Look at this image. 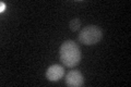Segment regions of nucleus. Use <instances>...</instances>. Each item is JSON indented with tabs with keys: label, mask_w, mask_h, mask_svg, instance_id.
I'll return each mask as SVG.
<instances>
[{
	"label": "nucleus",
	"mask_w": 131,
	"mask_h": 87,
	"mask_svg": "<svg viewBox=\"0 0 131 87\" xmlns=\"http://www.w3.org/2000/svg\"><path fill=\"white\" fill-rule=\"evenodd\" d=\"M59 57L63 65L67 68H74L80 63L82 53L79 46L73 40H66L60 46Z\"/></svg>",
	"instance_id": "1"
},
{
	"label": "nucleus",
	"mask_w": 131,
	"mask_h": 87,
	"mask_svg": "<svg viewBox=\"0 0 131 87\" xmlns=\"http://www.w3.org/2000/svg\"><path fill=\"white\" fill-rule=\"evenodd\" d=\"M103 38V31L97 25H88L84 26L78 35V39L82 45L92 46L96 45Z\"/></svg>",
	"instance_id": "2"
},
{
	"label": "nucleus",
	"mask_w": 131,
	"mask_h": 87,
	"mask_svg": "<svg viewBox=\"0 0 131 87\" xmlns=\"http://www.w3.org/2000/svg\"><path fill=\"white\" fill-rule=\"evenodd\" d=\"M64 83L69 87H81L84 85V76L78 70H71L66 75Z\"/></svg>",
	"instance_id": "3"
},
{
	"label": "nucleus",
	"mask_w": 131,
	"mask_h": 87,
	"mask_svg": "<svg viewBox=\"0 0 131 87\" xmlns=\"http://www.w3.org/2000/svg\"><path fill=\"white\" fill-rule=\"evenodd\" d=\"M64 75V68L60 64H52L46 71V78L49 82H58Z\"/></svg>",
	"instance_id": "4"
},
{
	"label": "nucleus",
	"mask_w": 131,
	"mask_h": 87,
	"mask_svg": "<svg viewBox=\"0 0 131 87\" xmlns=\"http://www.w3.org/2000/svg\"><path fill=\"white\" fill-rule=\"evenodd\" d=\"M69 26H70V30L72 32H77V31H79L80 28H81V21L80 19H73L71 20V22L70 24H69Z\"/></svg>",
	"instance_id": "5"
},
{
	"label": "nucleus",
	"mask_w": 131,
	"mask_h": 87,
	"mask_svg": "<svg viewBox=\"0 0 131 87\" xmlns=\"http://www.w3.org/2000/svg\"><path fill=\"white\" fill-rule=\"evenodd\" d=\"M6 8H7V6L5 2H0V12H1V13L6 11Z\"/></svg>",
	"instance_id": "6"
}]
</instances>
